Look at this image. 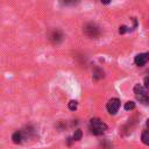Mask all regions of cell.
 Listing matches in <instances>:
<instances>
[{"label":"cell","instance_id":"cell-1","mask_svg":"<svg viewBox=\"0 0 149 149\" xmlns=\"http://www.w3.org/2000/svg\"><path fill=\"white\" fill-rule=\"evenodd\" d=\"M90 130L94 135H101L107 130V126L99 119H92L90 121Z\"/></svg>","mask_w":149,"mask_h":149},{"label":"cell","instance_id":"cell-2","mask_svg":"<svg viewBox=\"0 0 149 149\" xmlns=\"http://www.w3.org/2000/svg\"><path fill=\"white\" fill-rule=\"evenodd\" d=\"M134 93H135V95H136L139 101H141L143 104H148L149 102V91L144 86H142L140 84H136L134 86Z\"/></svg>","mask_w":149,"mask_h":149},{"label":"cell","instance_id":"cell-3","mask_svg":"<svg viewBox=\"0 0 149 149\" xmlns=\"http://www.w3.org/2000/svg\"><path fill=\"white\" fill-rule=\"evenodd\" d=\"M84 33L86 36H88L91 38H97L100 35V29L95 23H87L84 27Z\"/></svg>","mask_w":149,"mask_h":149},{"label":"cell","instance_id":"cell-4","mask_svg":"<svg viewBox=\"0 0 149 149\" xmlns=\"http://www.w3.org/2000/svg\"><path fill=\"white\" fill-rule=\"evenodd\" d=\"M106 107H107V111L109 114H115L120 108V100L118 98H112L108 100Z\"/></svg>","mask_w":149,"mask_h":149},{"label":"cell","instance_id":"cell-5","mask_svg":"<svg viewBox=\"0 0 149 149\" xmlns=\"http://www.w3.org/2000/svg\"><path fill=\"white\" fill-rule=\"evenodd\" d=\"M148 61H149V52L139 54V55H136V56H135V58H134L135 64H136V65H139V66L144 65V64H146Z\"/></svg>","mask_w":149,"mask_h":149},{"label":"cell","instance_id":"cell-6","mask_svg":"<svg viewBox=\"0 0 149 149\" xmlns=\"http://www.w3.org/2000/svg\"><path fill=\"white\" fill-rule=\"evenodd\" d=\"M62 37H63V35H62V33H61L59 30H54V31L50 34V40H51L54 43L61 42V41H62Z\"/></svg>","mask_w":149,"mask_h":149},{"label":"cell","instance_id":"cell-7","mask_svg":"<svg viewBox=\"0 0 149 149\" xmlns=\"http://www.w3.org/2000/svg\"><path fill=\"white\" fill-rule=\"evenodd\" d=\"M12 140H13V142L16 143V144L21 143L22 140H23V135H22V133H21V132H15V133L12 135Z\"/></svg>","mask_w":149,"mask_h":149},{"label":"cell","instance_id":"cell-8","mask_svg":"<svg viewBox=\"0 0 149 149\" xmlns=\"http://www.w3.org/2000/svg\"><path fill=\"white\" fill-rule=\"evenodd\" d=\"M102 77H104V71L101 69H95V71L93 72V78L95 80H98V79H100Z\"/></svg>","mask_w":149,"mask_h":149},{"label":"cell","instance_id":"cell-9","mask_svg":"<svg viewBox=\"0 0 149 149\" xmlns=\"http://www.w3.org/2000/svg\"><path fill=\"white\" fill-rule=\"evenodd\" d=\"M141 140L144 144H149V130H144L141 135Z\"/></svg>","mask_w":149,"mask_h":149},{"label":"cell","instance_id":"cell-10","mask_svg":"<svg viewBox=\"0 0 149 149\" xmlns=\"http://www.w3.org/2000/svg\"><path fill=\"white\" fill-rule=\"evenodd\" d=\"M134 108H135V102L134 101H127L125 104V109L126 111H132Z\"/></svg>","mask_w":149,"mask_h":149},{"label":"cell","instance_id":"cell-11","mask_svg":"<svg viewBox=\"0 0 149 149\" xmlns=\"http://www.w3.org/2000/svg\"><path fill=\"white\" fill-rule=\"evenodd\" d=\"M81 136H83V133H81V130L77 129V130L74 132V134H73L72 139H73V141H78V140H80V139H81Z\"/></svg>","mask_w":149,"mask_h":149},{"label":"cell","instance_id":"cell-12","mask_svg":"<svg viewBox=\"0 0 149 149\" xmlns=\"http://www.w3.org/2000/svg\"><path fill=\"white\" fill-rule=\"evenodd\" d=\"M77 106H78V102H77L76 100H71V101L69 102V108H70L71 111H74V109L77 108Z\"/></svg>","mask_w":149,"mask_h":149},{"label":"cell","instance_id":"cell-13","mask_svg":"<svg viewBox=\"0 0 149 149\" xmlns=\"http://www.w3.org/2000/svg\"><path fill=\"white\" fill-rule=\"evenodd\" d=\"M77 2H78V0H63L64 5H74Z\"/></svg>","mask_w":149,"mask_h":149},{"label":"cell","instance_id":"cell-14","mask_svg":"<svg viewBox=\"0 0 149 149\" xmlns=\"http://www.w3.org/2000/svg\"><path fill=\"white\" fill-rule=\"evenodd\" d=\"M128 29H127V27L126 26H122V27H120V29H119V33L120 34H123V33H126Z\"/></svg>","mask_w":149,"mask_h":149},{"label":"cell","instance_id":"cell-15","mask_svg":"<svg viewBox=\"0 0 149 149\" xmlns=\"http://www.w3.org/2000/svg\"><path fill=\"white\" fill-rule=\"evenodd\" d=\"M144 87L146 88H149V77H146L144 78Z\"/></svg>","mask_w":149,"mask_h":149},{"label":"cell","instance_id":"cell-16","mask_svg":"<svg viewBox=\"0 0 149 149\" xmlns=\"http://www.w3.org/2000/svg\"><path fill=\"white\" fill-rule=\"evenodd\" d=\"M101 2H102L104 5H108V3L111 2V0H101Z\"/></svg>","mask_w":149,"mask_h":149},{"label":"cell","instance_id":"cell-17","mask_svg":"<svg viewBox=\"0 0 149 149\" xmlns=\"http://www.w3.org/2000/svg\"><path fill=\"white\" fill-rule=\"evenodd\" d=\"M147 126H148V127H149V119H148V120H147Z\"/></svg>","mask_w":149,"mask_h":149}]
</instances>
